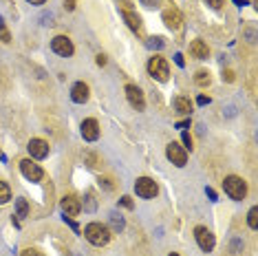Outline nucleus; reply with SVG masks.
I'll return each mask as SVG.
<instances>
[{
    "label": "nucleus",
    "instance_id": "26",
    "mask_svg": "<svg viewBox=\"0 0 258 256\" xmlns=\"http://www.w3.org/2000/svg\"><path fill=\"white\" fill-rule=\"evenodd\" d=\"M100 185H104L106 190H115L113 179H108V177H100Z\"/></svg>",
    "mask_w": 258,
    "mask_h": 256
},
{
    "label": "nucleus",
    "instance_id": "27",
    "mask_svg": "<svg viewBox=\"0 0 258 256\" xmlns=\"http://www.w3.org/2000/svg\"><path fill=\"white\" fill-rule=\"evenodd\" d=\"M84 159L88 162V166H91V168H95V166H97V162H100V159H97V157L93 155V152H86V157H84Z\"/></svg>",
    "mask_w": 258,
    "mask_h": 256
},
{
    "label": "nucleus",
    "instance_id": "24",
    "mask_svg": "<svg viewBox=\"0 0 258 256\" xmlns=\"http://www.w3.org/2000/svg\"><path fill=\"white\" fill-rule=\"evenodd\" d=\"M181 142H183V148H186V150H192V137H190V133H186V130H183Z\"/></svg>",
    "mask_w": 258,
    "mask_h": 256
},
{
    "label": "nucleus",
    "instance_id": "39",
    "mask_svg": "<svg viewBox=\"0 0 258 256\" xmlns=\"http://www.w3.org/2000/svg\"><path fill=\"white\" fill-rule=\"evenodd\" d=\"M27 2H31V5H44L47 0H27Z\"/></svg>",
    "mask_w": 258,
    "mask_h": 256
},
{
    "label": "nucleus",
    "instance_id": "5",
    "mask_svg": "<svg viewBox=\"0 0 258 256\" xmlns=\"http://www.w3.org/2000/svg\"><path fill=\"white\" fill-rule=\"evenodd\" d=\"M166 157L170 159L174 166H179V168H183L188 164V152H186V148L181 146V144H177V142H170L166 146Z\"/></svg>",
    "mask_w": 258,
    "mask_h": 256
},
{
    "label": "nucleus",
    "instance_id": "12",
    "mask_svg": "<svg viewBox=\"0 0 258 256\" xmlns=\"http://www.w3.org/2000/svg\"><path fill=\"white\" fill-rule=\"evenodd\" d=\"M27 148H29V155L34 159H44L49 155V144L44 139H31Z\"/></svg>",
    "mask_w": 258,
    "mask_h": 256
},
{
    "label": "nucleus",
    "instance_id": "9",
    "mask_svg": "<svg viewBox=\"0 0 258 256\" xmlns=\"http://www.w3.org/2000/svg\"><path fill=\"white\" fill-rule=\"evenodd\" d=\"M126 97H128V102H130V106H133V109H137V110L146 109V97H143L141 89H139L137 84H128V86H126Z\"/></svg>",
    "mask_w": 258,
    "mask_h": 256
},
{
    "label": "nucleus",
    "instance_id": "14",
    "mask_svg": "<svg viewBox=\"0 0 258 256\" xmlns=\"http://www.w3.org/2000/svg\"><path fill=\"white\" fill-rule=\"evenodd\" d=\"M163 22H166L168 29H179L183 22V16L179 9H174V7H170V9L163 11Z\"/></svg>",
    "mask_w": 258,
    "mask_h": 256
},
{
    "label": "nucleus",
    "instance_id": "32",
    "mask_svg": "<svg viewBox=\"0 0 258 256\" xmlns=\"http://www.w3.org/2000/svg\"><path fill=\"white\" fill-rule=\"evenodd\" d=\"M64 9H67V11L75 9V0H64Z\"/></svg>",
    "mask_w": 258,
    "mask_h": 256
},
{
    "label": "nucleus",
    "instance_id": "3",
    "mask_svg": "<svg viewBox=\"0 0 258 256\" xmlns=\"http://www.w3.org/2000/svg\"><path fill=\"white\" fill-rule=\"evenodd\" d=\"M148 73L157 82H168L170 80V64H168L166 57L155 55V57H150V62H148Z\"/></svg>",
    "mask_w": 258,
    "mask_h": 256
},
{
    "label": "nucleus",
    "instance_id": "11",
    "mask_svg": "<svg viewBox=\"0 0 258 256\" xmlns=\"http://www.w3.org/2000/svg\"><path fill=\"white\" fill-rule=\"evenodd\" d=\"M62 210L67 217H77V214L82 212V201L77 199L75 195H67L62 199Z\"/></svg>",
    "mask_w": 258,
    "mask_h": 256
},
{
    "label": "nucleus",
    "instance_id": "40",
    "mask_svg": "<svg viewBox=\"0 0 258 256\" xmlns=\"http://www.w3.org/2000/svg\"><path fill=\"white\" fill-rule=\"evenodd\" d=\"M2 24H5V22H2V16H0V27H2Z\"/></svg>",
    "mask_w": 258,
    "mask_h": 256
},
{
    "label": "nucleus",
    "instance_id": "37",
    "mask_svg": "<svg viewBox=\"0 0 258 256\" xmlns=\"http://www.w3.org/2000/svg\"><path fill=\"white\" fill-rule=\"evenodd\" d=\"M188 126H190V119H183V122H177V128H181V130H183V128H188Z\"/></svg>",
    "mask_w": 258,
    "mask_h": 256
},
{
    "label": "nucleus",
    "instance_id": "23",
    "mask_svg": "<svg viewBox=\"0 0 258 256\" xmlns=\"http://www.w3.org/2000/svg\"><path fill=\"white\" fill-rule=\"evenodd\" d=\"M146 44H148L150 49H163V47H166V40L157 36V38H148V42H146Z\"/></svg>",
    "mask_w": 258,
    "mask_h": 256
},
{
    "label": "nucleus",
    "instance_id": "36",
    "mask_svg": "<svg viewBox=\"0 0 258 256\" xmlns=\"http://www.w3.org/2000/svg\"><path fill=\"white\" fill-rule=\"evenodd\" d=\"M95 62H97V67H104V64H106V55H97Z\"/></svg>",
    "mask_w": 258,
    "mask_h": 256
},
{
    "label": "nucleus",
    "instance_id": "16",
    "mask_svg": "<svg viewBox=\"0 0 258 256\" xmlns=\"http://www.w3.org/2000/svg\"><path fill=\"white\" fill-rule=\"evenodd\" d=\"M121 16H124L126 24H128V27L133 29V31H137V34L141 31V18H139L137 14H133L130 9H124V14H121Z\"/></svg>",
    "mask_w": 258,
    "mask_h": 256
},
{
    "label": "nucleus",
    "instance_id": "34",
    "mask_svg": "<svg viewBox=\"0 0 258 256\" xmlns=\"http://www.w3.org/2000/svg\"><path fill=\"white\" fill-rule=\"evenodd\" d=\"M196 104H210V97H206V95H199V100H196Z\"/></svg>",
    "mask_w": 258,
    "mask_h": 256
},
{
    "label": "nucleus",
    "instance_id": "35",
    "mask_svg": "<svg viewBox=\"0 0 258 256\" xmlns=\"http://www.w3.org/2000/svg\"><path fill=\"white\" fill-rule=\"evenodd\" d=\"M139 2L146 7H157V0H139Z\"/></svg>",
    "mask_w": 258,
    "mask_h": 256
},
{
    "label": "nucleus",
    "instance_id": "1",
    "mask_svg": "<svg viewBox=\"0 0 258 256\" xmlns=\"http://www.w3.org/2000/svg\"><path fill=\"white\" fill-rule=\"evenodd\" d=\"M84 237L91 245L102 247L110 241V230L106 228V225H102V223H88L84 228Z\"/></svg>",
    "mask_w": 258,
    "mask_h": 256
},
{
    "label": "nucleus",
    "instance_id": "28",
    "mask_svg": "<svg viewBox=\"0 0 258 256\" xmlns=\"http://www.w3.org/2000/svg\"><path fill=\"white\" fill-rule=\"evenodd\" d=\"M120 203L124 205L126 210H133V208H135V203H133V199H130V197H121V199H120Z\"/></svg>",
    "mask_w": 258,
    "mask_h": 256
},
{
    "label": "nucleus",
    "instance_id": "17",
    "mask_svg": "<svg viewBox=\"0 0 258 256\" xmlns=\"http://www.w3.org/2000/svg\"><path fill=\"white\" fill-rule=\"evenodd\" d=\"M174 109H177V113H181V115H190L192 102L188 100V97H177V100H174Z\"/></svg>",
    "mask_w": 258,
    "mask_h": 256
},
{
    "label": "nucleus",
    "instance_id": "2",
    "mask_svg": "<svg viewBox=\"0 0 258 256\" xmlns=\"http://www.w3.org/2000/svg\"><path fill=\"white\" fill-rule=\"evenodd\" d=\"M223 188H225V195H227L229 199H234V201L245 199V195H247V183H245L241 177H236V175L225 177Z\"/></svg>",
    "mask_w": 258,
    "mask_h": 256
},
{
    "label": "nucleus",
    "instance_id": "33",
    "mask_svg": "<svg viewBox=\"0 0 258 256\" xmlns=\"http://www.w3.org/2000/svg\"><path fill=\"white\" fill-rule=\"evenodd\" d=\"M174 62H177L179 67H186V60H183V55H181V53H177V55H174Z\"/></svg>",
    "mask_w": 258,
    "mask_h": 256
},
{
    "label": "nucleus",
    "instance_id": "19",
    "mask_svg": "<svg viewBox=\"0 0 258 256\" xmlns=\"http://www.w3.org/2000/svg\"><path fill=\"white\" fill-rule=\"evenodd\" d=\"M194 82H196L199 86H203V89H206V86H210L212 77H210V73H207V71H199V73L194 75Z\"/></svg>",
    "mask_w": 258,
    "mask_h": 256
},
{
    "label": "nucleus",
    "instance_id": "6",
    "mask_svg": "<svg viewBox=\"0 0 258 256\" xmlns=\"http://www.w3.org/2000/svg\"><path fill=\"white\" fill-rule=\"evenodd\" d=\"M194 237H196V243H199V247H201L203 252H212V250H214L216 238H214V234H212L207 228L199 225V228L194 230Z\"/></svg>",
    "mask_w": 258,
    "mask_h": 256
},
{
    "label": "nucleus",
    "instance_id": "10",
    "mask_svg": "<svg viewBox=\"0 0 258 256\" xmlns=\"http://www.w3.org/2000/svg\"><path fill=\"white\" fill-rule=\"evenodd\" d=\"M82 130V137L86 139V142H95V139H100V124H97V119H84L80 126Z\"/></svg>",
    "mask_w": 258,
    "mask_h": 256
},
{
    "label": "nucleus",
    "instance_id": "8",
    "mask_svg": "<svg viewBox=\"0 0 258 256\" xmlns=\"http://www.w3.org/2000/svg\"><path fill=\"white\" fill-rule=\"evenodd\" d=\"M20 172H22L24 179H29V181H40L44 177L42 168H40L38 164H34L31 159H22V162H20Z\"/></svg>",
    "mask_w": 258,
    "mask_h": 256
},
{
    "label": "nucleus",
    "instance_id": "13",
    "mask_svg": "<svg viewBox=\"0 0 258 256\" xmlns=\"http://www.w3.org/2000/svg\"><path fill=\"white\" fill-rule=\"evenodd\" d=\"M88 95H91V91H88V84H84V82H75L71 89V100L75 102V104H84V102H88Z\"/></svg>",
    "mask_w": 258,
    "mask_h": 256
},
{
    "label": "nucleus",
    "instance_id": "15",
    "mask_svg": "<svg viewBox=\"0 0 258 256\" xmlns=\"http://www.w3.org/2000/svg\"><path fill=\"white\" fill-rule=\"evenodd\" d=\"M190 55L196 57V60H207V55H210V49H207V44L203 42V40H192V44H190Z\"/></svg>",
    "mask_w": 258,
    "mask_h": 256
},
{
    "label": "nucleus",
    "instance_id": "41",
    "mask_svg": "<svg viewBox=\"0 0 258 256\" xmlns=\"http://www.w3.org/2000/svg\"><path fill=\"white\" fill-rule=\"evenodd\" d=\"M170 256H179V254H174V252H172V254H170Z\"/></svg>",
    "mask_w": 258,
    "mask_h": 256
},
{
    "label": "nucleus",
    "instance_id": "25",
    "mask_svg": "<svg viewBox=\"0 0 258 256\" xmlns=\"http://www.w3.org/2000/svg\"><path fill=\"white\" fill-rule=\"evenodd\" d=\"M0 40H2L5 44H9V42H11V36H9V31H7V27H5V24L0 27Z\"/></svg>",
    "mask_w": 258,
    "mask_h": 256
},
{
    "label": "nucleus",
    "instance_id": "20",
    "mask_svg": "<svg viewBox=\"0 0 258 256\" xmlns=\"http://www.w3.org/2000/svg\"><path fill=\"white\" fill-rule=\"evenodd\" d=\"M9 199H11V188L5 181H0V203H7Z\"/></svg>",
    "mask_w": 258,
    "mask_h": 256
},
{
    "label": "nucleus",
    "instance_id": "22",
    "mask_svg": "<svg viewBox=\"0 0 258 256\" xmlns=\"http://www.w3.org/2000/svg\"><path fill=\"white\" fill-rule=\"evenodd\" d=\"M110 223H113L115 232H121V230H124V219H121L120 214H110Z\"/></svg>",
    "mask_w": 258,
    "mask_h": 256
},
{
    "label": "nucleus",
    "instance_id": "21",
    "mask_svg": "<svg viewBox=\"0 0 258 256\" xmlns=\"http://www.w3.org/2000/svg\"><path fill=\"white\" fill-rule=\"evenodd\" d=\"M247 225H249L252 230L258 228V208H252V210L247 212Z\"/></svg>",
    "mask_w": 258,
    "mask_h": 256
},
{
    "label": "nucleus",
    "instance_id": "7",
    "mask_svg": "<svg viewBox=\"0 0 258 256\" xmlns=\"http://www.w3.org/2000/svg\"><path fill=\"white\" fill-rule=\"evenodd\" d=\"M51 49L62 57H71L73 53H75V47H73V42L67 36H55V38L51 40Z\"/></svg>",
    "mask_w": 258,
    "mask_h": 256
},
{
    "label": "nucleus",
    "instance_id": "29",
    "mask_svg": "<svg viewBox=\"0 0 258 256\" xmlns=\"http://www.w3.org/2000/svg\"><path fill=\"white\" fill-rule=\"evenodd\" d=\"M20 256H42V252L35 250V247H29V250H22V254Z\"/></svg>",
    "mask_w": 258,
    "mask_h": 256
},
{
    "label": "nucleus",
    "instance_id": "31",
    "mask_svg": "<svg viewBox=\"0 0 258 256\" xmlns=\"http://www.w3.org/2000/svg\"><path fill=\"white\" fill-rule=\"evenodd\" d=\"M206 2L212 7V9H221V7H223V2H225V0H206Z\"/></svg>",
    "mask_w": 258,
    "mask_h": 256
},
{
    "label": "nucleus",
    "instance_id": "30",
    "mask_svg": "<svg viewBox=\"0 0 258 256\" xmlns=\"http://www.w3.org/2000/svg\"><path fill=\"white\" fill-rule=\"evenodd\" d=\"M234 80H236L234 71H229V69H225V71H223V82H234Z\"/></svg>",
    "mask_w": 258,
    "mask_h": 256
},
{
    "label": "nucleus",
    "instance_id": "4",
    "mask_svg": "<svg viewBox=\"0 0 258 256\" xmlns=\"http://www.w3.org/2000/svg\"><path fill=\"white\" fill-rule=\"evenodd\" d=\"M135 192H137V197H141V199H155L159 192V185L155 183L150 177H139V179L135 181Z\"/></svg>",
    "mask_w": 258,
    "mask_h": 256
},
{
    "label": "nucleus",
    "instance_id": "38",
    "mask_svg": "<svg viewBox=\"0 0 258 256\" xmlns=\"http://www.w3.org/2000/svg\"><path fill=\"white\" fill-rule=\"evenodd\" d=\"M206 192H207V197H210V199H212V201H216V192H214V190H212V188H207V190H206Z\"/></svg>",
    "mask_w": 258,
    "mask_h": 256
},
{
    "label": "nucleus",
    "instance_id": "18",
    "mask_svg": "<svg viewBox=\"0 0 258 256\" xmlns=\"http://www.w3.org/2000/svg\"><path fill=\"white\" fill-rule=\"evenodd\" d=\"M29 214V203H27V199H16V217H20V219H24Z\"/></svg>",
    "mask_w": 258,
    "mask_h": 256
}]
</instances>
